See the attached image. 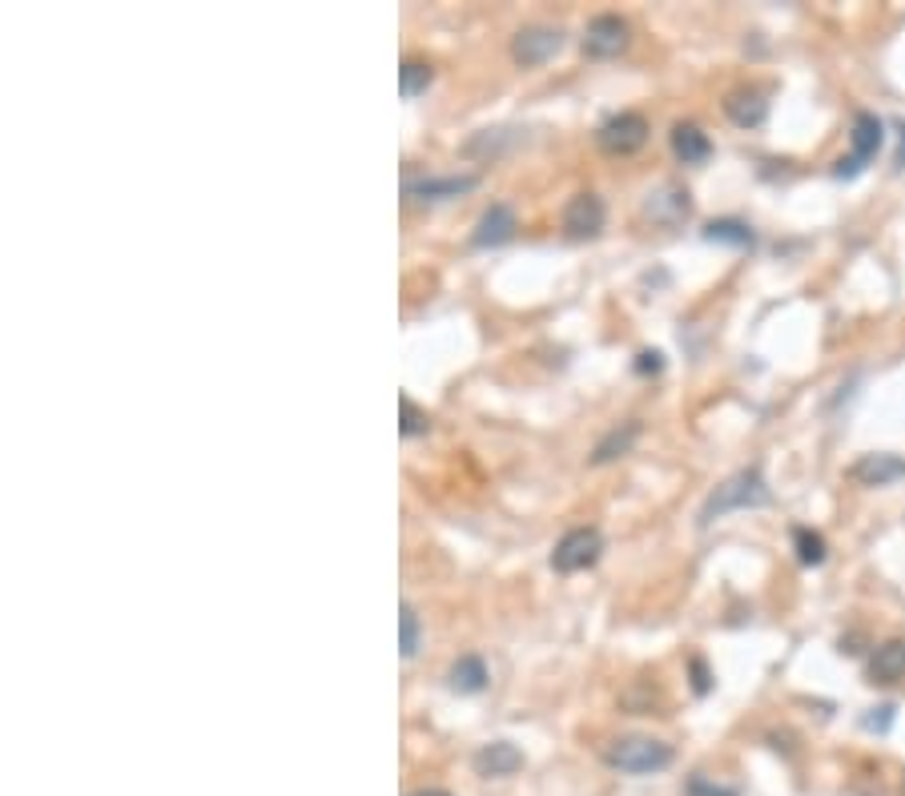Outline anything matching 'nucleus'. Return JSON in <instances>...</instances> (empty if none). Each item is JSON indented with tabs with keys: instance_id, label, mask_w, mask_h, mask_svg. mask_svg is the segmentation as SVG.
Wrapping results in <instances>:
<instances>
[{
	"instance_id": "f257e3e1",
	"label": "nucleus",
	"mask_w": 905,
	"mask_h": 796,
	"mask_svg": "<svg viewBox=\"0 0 905 796\" xmlns=\"http://www.w3.org/2000/svg\"><path fill=\"white\" fill-rule=\"evenodd\" d=\"M773 491L761 479V471H741L732 475L725 487H717V495H708V504L700 507V528H708L713 519L729 516V511H749V507H769Z\"/></svg>"
},
{
	"instance_id": "f03ea898",
	"label": "nucleus",
	"mask_w": 905,
	"mask_h": 796,
	"mask_svg": "<svg viewBox=\"0 0 905 796\" xmlns=\"http://www.w3.org/2000/svg\"><path fill=\"white\" fill-rule=\"evenodd\" d=\"M608 764H611V769H620V773L648 776V773H660V769H669V764H672V749H669V744H660V740L628 737V740H616V744L608 749Z\"/></svg>"
},
{
	"instance_id": "7ed1b4c3",
	"label": "nucleus",
	"mask_w": 905,
	"mask_h": 796,
	"mask_svg": "<svg viewBox=\"0 0 905 796\" xmlns=\"http://www.w3.org/2000/svg\"><path fill=\"white\" fill-rule=\"evenodd\" d=\"M604 551V535L600 528H572L560 543H555L552 551V567L560 575H572V572H584V567H592V563L600 560Z\"/></svg>"
},
{
	"instance_id": "20e7f679",
	"label": "nucleus",
	"mask_w": 905,
	"mask_h": 796,
	"mask_svg": "<svg viewBox=\"0 0 905 796\" xmlns=\"http://www.w3.org/2000/svg\"><path fill=\"white\" fill-rule=\"evenodd\" d=\"M849 141H853V153L834 165V177H858L861 169L878 157V150H882L885 125L873 118V113H858V118H853V133H849Z\"/></svg>"
},
{
	"instance_id": "39448f33",
	"label": "nucleus",
	"mask_w": 905,
	"mask_h": 796,
	"mask_svg": "<svg viewBox=\"0 0 905 796\" xmlns=\"http://www.w3.org/2000/svg\"><path fill=\"white\" fill-rule=\"evenodd\" d=\"M560 48H564V33H560L555 24H528V29H519L516 41H511V57H516V65H523V69H536L543 60H552Z\"/></svg>"
},
{
	"instance_id": "423d86ee",
	"label": "nucleus",
	"mask_w": 905,
	"mask_h": 796,
	"mask_svg": "<svg viewBox=\"0 0 905 796\" xmlns=\"http://www.w3.org/2000/svg\"><path fill=\"white\" fill-rule=\"evenodd\" d=\"M596 141H600V150H604V153H616V157H623V153H636V150H644V141H648V121L640 118V113H616V118H608V121L600 125Z\"/></svg>"
},
{
	"instance_id": "0eeeda50",
	"label": "nucleus",
	"mask_w": 905,
	"mask_h": 796,
	"mask_svg": "<svg viewBox=\"0 0 905 796\" xmlns=\"http://www.w3.org/2000/svg\"><path fill=\"white\" fill-rule=\"evenodd\" d=\"M623 48H628V24H623L620 16H611V12L592 16L588 29H584V53L608 60V57H620Z\"/></svg>"
},
{
	"instance_id": "6e6552de",
	"label": "nucleus",
	"mask_w": 905,
	"mask_h": 796,
	"mask_svg": "<svg viewBox=\"0 0 905 796\" xmlns=\"http://www.w3.org/2000/svg\"><path fill=\"white\" fill-rule=\"evenodd\" d=\"M604 230V201L596 194H576L564 210L567 237H596Z\"/></svg>"
},
{
	"instance_id": "1a4fd4ad",
	"label": "nucleus",
	"mask_w": 905,
	"mask_h": 796,
	"mask_svg": "<svg viewBox=\"0 0 905 796\" xmlns=\"http://www.w3.org/2000/svg\"><path fill=\"white\" fill-rule=\"evenodd\" d=\"M511 237H516V210H511V206H504V201H495L492 210L479 218V225H475V234H471V246L495 250V246H504V242H511Z\"/></svg>"
},
{
	"instance_id": "9d476101",
	"label": "nucleus",
	"mask_w": 905,
	"mask_h": 796,
	"mask_svg": "<svg viewBox=\"0 0 905 796\" xmlns=\"http://www.w3.org/2000/svg\"><path fill=\"white\" fill-rule=\"evenodd\" d=\"M644 210H648V218L660 225H681L684 218L693 213V198H688V189H681V186H664V189H656V194H648Z\"/></svg>"
},
{
	"instance_id": "9b49d317",
	"label": "nucleus",
	"mask_w": 905,
	"mask_h": 796,
	"mask_svg": "<svg viewBox=\"0 0 905 796\" xmlns=\"http://www.w3.org/2000/svg\"><path fill=\"white\" fill-rule=\"evenodd\" d=\"M475 186H479V177L475 174H467V177H419V181H407V198L448 201V198H459V194H471Z\"/></svg>"
},
{
	"instance_id": "f8f14e48",
	"label": "nucleus",
	"mask_w": 905,
	"mask_h": 796,
	"mask_svg": "<svg viewBox=\"0 0 905 796\" xmlns=\"http://www.w3.org/2000/svg\"><path fill=\"white\" fill-rule=\"evenodd\" d=\"M523 769V752L516 749V744H507V740H495V744H483L479 752H475V773L479 776H511Z\"/></svg>"
},
{
	"instance_id": "ddd939ff",
	"label": "nucleus",
	"mask_w": 905,
	"mask_h": 796,
	"mask_svg": "<svg viewBox=\"0 0 905 796\" xmlns=\"http://www.w3.org/2000/svg\"><path fill=\"white\" fill-rule=\"evenodd\" d=\"M672 153H676L684 165H705L708 157H713V141H708V133L700 130V125L681 121V125L672 130Z\"/></svg>"
},
{
	"instance_id": "4468645a",
	"label": "nucleus",
	"mask_w": 905,
	"mask_h": 796,
	"mask_svg": "<svg viewBox=\"0 0 905 796\" xmlns=\"http://www.w3.org/2000/svg\"><path fill=\"white\" fill-rule=\"evenodd\" d=\"M725 113H729L732 125L757 130V125H764V118H769V101H764V93H757V89H737V93H729V101H725Z\"/></svg>"
},
{
	"instance_id": "2eb2a0df",
	"label": "nucleus",
	"mask_w": 905,
	"mask_h": 796,
	"mask_svg": "<svg viewBox=\"0 0 905 796\" xmlns=\"http://www.w3.org/2000/svg\"><path fill=\"white\" fill-rule=\"evenodd\" d=\"M905 475V463L897 455H865L861 463H853L849 467V479L865 483V487H885V483H894Z\"/></svg>"
},
{
	"instance_id": "dca6fc26",
	"label": "nucleus",
	"mask_w": 905,
	"mask_h": 796,
	"mask_svg": "<svg viewBox=\"0 0 905 796\" xmlns=\"http://www.w3.org/2000/svg\"><path fill=\"white\" fill-rule=\"evenodd\" d=\"M873 684H897L905 679V640H885L870 660Z\"/></svg>"
},
{
	"instance_id": "f3484780",
	"label": "nucleus",
	"mask_w": 905,
	"mask_h": 796,
	"mask_svg": "<svg viewBox=\"0 0 905 796\" xmlns=\"http://www.w3.org/2000/svg\"><path fill=\"white\" fill-rule=\"evenodd\" d=\"M448 679H451V688H455V692H467V696H475V692L487 688V664H483L479 656H459L455 664H451Z\"/></svg>"
},
{
	"instance_id": "a211bd4d",
	"label": "nucleus",
	"mask_w": 905,
	"mask_h": 796,
	"mask_svg": "<svg viewBox=\"0 0 905 796\" xmlns=\"http://www.w3.org/2000/svg\"><path fill=\"white\" fill-rule=\"evenodd\" d=\"M636 434H640V422H623V431L616 427V431H608L596 443V451H592V463H611V458H620L628 446L636 443Z\"/></svg>"
},
{
	"instance_id": "6ab92c4d",
	"label": "nucleus",
	"mask_w": 905,
	"mask_h": 796,
	"mask_svg": "<svg viewBox=\"0 0 905 796\" xmlns=\"http://www.w3.org/2000/svg\"><path fill=\"white\" fill-rule=\"evenodd\" d=\"M705 237L708 242H725V246H753V230L744 222H732V218H720V222H708L705 225Z\"/></svg>"
},
{
	"instance_id": "aec40b11",
	"label": "nucleus",
	"mask_w": 905,
	"mask_h": 796,
	"mask_svg": "<svg viewBox=\"0 0 905 796\" xmlns=\"http://www.w3.org/2000/svg\"><path fill=\"white\" fill-rule=\"evenodd\" d=\"M431 77H435V69L427 65V60H402V69H399V89H402V97H419V93H427V85H431Z\"/></svg>"
},
{
	"instance_id": "412c9836",
	"label": "nucleus",
	"mask_w": 905,
	"mask_h": 796,
	"mask_svg": "<svg viewBox=\"0 0 905 796\" xmlns=\"http://www.w3.org/2000/svg\"><path fill=\"white\" fill-rule=\"evenodd\" d=\"M419 635H423V628H419V611H415L411 604H402L399 608V652L407 660L419 652Z\"/></svg>"
},
{
	"instance_id": "4be33fe9",
	"label": "nucleus",
	"mask_w": 905,
	"mask_h": 796,
	"mask_svg": "<svg viewBox=\"0 0 905 796\" xmlns=\"http://www.w3.org/2000/svg\"><path fill=\"white\" fill-rule=\"evenodd\" d=\"M793 543H797V560L805 563V567H817V563H825V539L817 535V531L797 528V531H793Z\"/></svg>"
},
{
	"instance_id": "5701e85b",
	"label": "nucleus",
	"mask_w": 905,
	"mask_h": 796,
	"mask_svg": "<svg viewBox=\"0 0 905 796\" xmlns=\"http://www.w3.org/2000/svg\"><path fill=\"white\" fill-rule=\"evenodd\" d=\"M399 410H402V422H399V431L407 434V439H415V434H427V427H431V419H427V410H419L411 402V398L402 395L399 398Z\"/></svg>"
},
{
	"instance_id": "b1692460",
	"label": "nucleus",
	"mask_w": 905,
	"mask_h": 796,
	"mask_svg": "<svg viewBox=\"0 0 905 796\" xmlns=\"http://www.w3.org/2000/svg\"><path fill=\"white\" fill-rule=\"evenodd\" d=\"M660 366H664V354L660 351H644L636 358V371H640V375H660Z\"/></svg>"
},
{
	"instance_id": "393cba45",
	"label": "nucleus",
	"mask_w": 905,
	"mask_h": 796,
	"mask_svg": "<svg viewBox=\"0 0 905 796\" xmlns=\"http://www.w3.org/2000/svg\"><path fill=\"white\" fill-rule=\"evenodd\" d=\"M688 793L693 796H737V788H720V785H705L700 776H696L693 785H688Z\"/></svg>"
},
{
	"instance_id": "a878e982",
	"label": "nucleus",
	"mask_w": 905,
	"mask_h": 796,
	"mask_svg": "<svg viewBox=\"0 0 905 796\" xmlns=\"http://www.w3.org/2000/svg\"><path fill=\"white\" fill-rule=\"evenodd\" d=\"M693 676H696V692L705 696V692H708V672H705V664H700V660H693Z\"/></svg>"
},
{
	"instance_id": "bb28decb",
	"label": "nucleus",
	"mask_w": 905,
	"mask_h": 796,
	"mask_svg": "<svg viewBox=\"0 0 905 796\" xmlns=\"http://www.w3.org/2000/svg\"><path fill=\"white\" fill-rule=\"evenodd\" d=\"M897 133H902V150H897V169H905V121L897 125Z\"/></svg>"
},
{
	"instance_id": "cd10ccee",
	"label": "nucleus",
	"mask_w": 905,
	"mask_h": 796,
	"mask_svg": "<svg viewBox=\"0 0 905 796\" xmlns=\"http://www.w3.org/2000/svg\"><path fill=\"white\" fill-rule=\"evenodd\" d=\"M411 796H451V793H443V788H423V793H411Z\"/></svg>"
}]
</instances>
